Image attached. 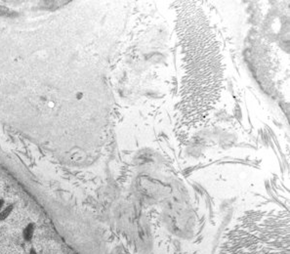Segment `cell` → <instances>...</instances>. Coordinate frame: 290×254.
I'll return each mask as SVG.
<instances>
[{"instance_id":"1","label":"cell","mask_w":290,"mask_h":254,"mask_svg":"<svg viewBox=\"0 0 290 254\" xmlns=\"http://www.w3.org/2000/svg\"><path fill=\"white\" fill-rule=\"evenodd\" d=\"M0 254H24L23 249L6 239L0 238Z\"/></svg>"}]
</instances>
